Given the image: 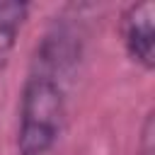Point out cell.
<instances>
[{"label": "cell", "instance_id": "6da1fadb", "mask_svg": "<svg viewBox=\"0 0 155 155\" xmlns=\"http://www.w3.org/2000/svg\"><path fill=\"white\" fill-rule=\"evenodd\" d=\"M78 53L80 41L65 24L53 27L36 46L19 92V155H53L65 124V75L78 61Z\"/></svg>", "mask_w": 155, "mask_h": 155}, {"label": "cell", "instance_id": "7a4b0ae2", "mask_svg": "<svg viewBox=\"0 0 155 155\" xmlns=\"http://www.w3.org/2000/svg\"><path fill=\"white\" fill-rule=\"evenodd\" d=\"M119 31L128 58L150 73L155 68V5H128L121 15Z\"/></svg>", "mask_w": 155, "mask_h": 155}, {"label": "cell", "instance_id": "3957f363", "mask_svg": "<svg viewBox=\"0 0 155 155\" xmlns=\"http://www.w3.org/2000/svg\"><path fill=\"white\" fill-rule=\"evenodd\" d=\"M27 15H29L27 2L0 0V73L5 70L10 56L17 46V39H19L24 22H27Z\"/></svg>", "mask_w": 155, "mask_h": 155}, {"label": "cell", "instance_id": "277c9868", "mask_svg": "<svg viewBox=\"0 0 155 155\" xmlns=\"http://www.w3.org/2000/svg\"><path fill=\"white\" fill-rule=\"evenodd\" d=\"M138 155H155V119H153V111H148V116L143 121Z\"/></svg>", "mask_w": 155, "mask_h": 155}]
</instances>
